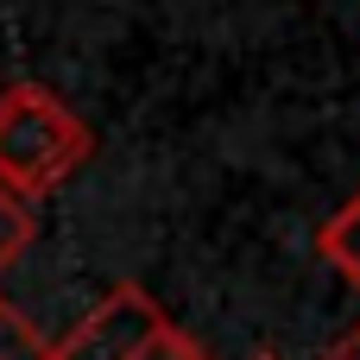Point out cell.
Instances as JSON below:
<instances>
[{"label": "cell", "mask_w": 360, "mask_h": 360, "mask_svg": "<svg viewBox=\"0 0 360 360\" xmlns=\"http://www.w3.org/2000/svg\"><path fill=\"white\" fill-rule=\"evenodd\" d=\"M0 360H51V342H44L13 304H0Z\"/></svg>", "instance_id": "5"}, {"label": "cell", "mask_w": 360, "mask_h": 360, "mask_svg": "<svg viewBox=\"0 0 360 360\" xmlns=\"http://www.w3.org/2000/svg\"><path fill=\"white\" fill-rule=\"evenodd\" d=\"M253 360H278V354H253Z\"/></svg>", "instance_id": "7"}, {"label": "cell", "mask_w": 360, "mask_h": 360, "mask_svg": "<svg viewBox=\"0 0 360 360\" xmlns=\"http://www.w3.org/2000/svg\"><path fill=\"white\" fill-rule=\"evenodd\" d=\"M171 316L158 310V297L146 285H114L70 335L51 342V360H133Z\"/></svg>", "instance_id": "2"}, {"label": "cell", "mask_w": 360, "mask_h": 360, "mask_svg": "<svg viewBox=\"0 0 360 360\" xmlns=\"http://www.w3.org/2000/svg\"><path fill=\"white\" fill-rule=\"evenodd\" d=\"M323 360H360V323L342 335V342H329V354H323Z\"/></svg>", "instance_id": "6"}, {"label": "cell", "mask_w": 360, "mask_h": 360, "mask_svg": "<svg viewBox=\"0 0 360 360\" xmlns=\"http://www.w3.org/2000/svg\"><path fill=\"white\" fill-rule=\"evenodd\" d=\"M32 240H38V215H32V202H19L13 190H0V278L25 259Z\"/></svg>", "instance_id": "4"}, {"label": "cell", "mask_w": 360, "mask_h": 360, "mask_svg": "<svg viewBox=\"0 0 360 360\" xmlns=\"http://www.w3.org/2000/svg\"><path fill=\"white\" fill-rule=\"evenodd\" d=\"M316 253H323V259L360 291V190L323 221V228H316Z\"/></svg>", "instance_id": "3"}, {"label": "cell", "mask_w": 360, "mask_h": 360, "mask_svg": "<svg viewBox=\"0 0 360 360\" xmlns=\"http://www.w3.org/2000/svg\"><path fill=\"white\" fill-rule=\"evenodd\" d=\"M89 152H95V127L70 101H57L38 82L0 89V190L38 202L57 184H70L89 165Z\"/></svg>", "instance_id": "1"}]
</instances>
